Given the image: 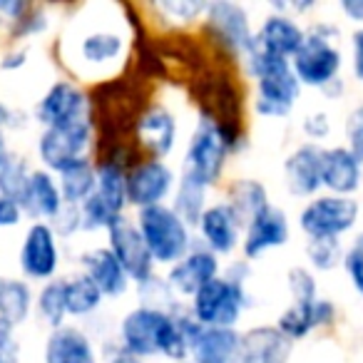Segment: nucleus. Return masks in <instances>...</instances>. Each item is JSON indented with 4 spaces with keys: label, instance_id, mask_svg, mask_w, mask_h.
Listing matches in <instances>:
<instances>
[{
    "label": "nucleus",
    "instance_id": "obj_1",
    "mask_svg": "<svg viewBox=\"0 0 363 363\" xmlns=\"http://www.w3.org/2000/svg\"><path fill=\"white\" fill-rule=\"evenodd\" d=\"M140 18L125 6H85L60 40L65 67L77 80L110 82L127 70L132 28Z\"/></svg>",
    "mask_w": 363,
    "mask_h": 363
},
{
    "label": "nucleus",
    "instance_id": "obj_37",
    "mask_svg": "<svg viewBox=\"0 0 363 363\" xmlns=\"http://www.w3.org/2000/svg\"><path fill=\"white\" fill-rule=\"evenodd\" d=\"M286 286H289V294H291V298H294L291 303H306V301L318 298L316 277H313V272L306 267H291L289 269Z\"/></svg>",
    "mask_w": 363,
    "mask_h": 363
},
{
    "label": "nucleus",
    "instance_id": "obj_35",
    "mask_svg": "<svg viewBox=\"0 0 363 363\" xmlns=\"http://www.w3.org/2000/svg\"><path fill=\"white\" fill-rule=\"evenodd\" d=\"M28 160L21 155H11V160L0 167V197H8L21 204L23 194L28 187V177H30Z\"/></svg>",
    "mask_w": 363,
    "mask_h": 363
},
{
    "label": "nucleus",
    "instance_id": "obj_15",
    "mask_svg": "<svg viewBox=\"0 0 363 363\" xmlns=\"http://www.w3.org/2000/svg\"><path fill=\"white\" fill-rule=\"evenodd\" d=\"M107 249L115 254V259L122 264L130 281H135L137 286L155 277L157 264L132 219L122 217L115 227L107 229Z\"/></svg>",
    "mask_w": 363,
    "mask_h": 363
},
{
    "label": "nucleus",
    "instance_id": "obj_7",
    "mask_svg": "<svg viewBox=\"0 0 363 363\" xmlns=\"http://www.w3.org/2000/svg\"><path fill=\"white\" fill-rule=\"evenodd\" d=\"M135 224L140 229L155 264L172 267L194 247L192 229L177 217L169 204L140 209Z\"/></svg>",
    "mask_w": 363,
    "mask_h": 363
},
{
    "label": "nucleus",
    "instance_id": "obj_2",
    "mask_svg": "<svg viewBox=\"0 0 363 363\" xmlns=\"http://www.w3.org/2000/svg\"><path fill=\"white\" fill-rule=\"evenodd\" d=\"M179 311L169 313L150 306H135L122 316L117 343L142 361L152 356H164L172 363L187 361L189 351L187 341L182 336Z\"/></svg>",
    "mask_w": 363,
    "mask_h": 363
},
{
    "label": "nucleus",
    "instance_id": "obj_11",
    "mask_svg": "<svg viewBox=\"0 0 363 363\" xmlns=\"http://www.w3.org/2000/svg\"><path fill=\"white\" fill-rule=\"evenodd\" d=\"M177 137H179L177 115L162 102H150L135 115L132 142H135L137 157L167 160L174 152Z\"/></svg>",
    "mask_w": 363,
    "mask_h": 363
},
{
    "label": "nucleus",
    "instance_id": "obj_32",
    "mask_svg": "<svg viewBox=\"0 0 363 363\" xmlns=\"http://www.w3.org/2000/svg\"><path fill=\"white\" fill-rule=\"evenodd\" d=\"M105 296L100 294V289L85 277V274H75V277L65 279V306L67 316H90L102 306Z\"/></svg>",
    "mask_w": 363,
    "mask_h": 363
},
{
    "label": "nucleus",
    "instance_id": "obj_33",
    "mask_svg": "<svg viewBox=\"0 0 363 363\" xmlns=\"http://www.w3.org/2000/svg\"><path fill=\"white\" fill-rule=\"evenodd\" d=\"M207 0H160L152 3L150 13H155L160 21H167L169 28H192L204 21Z\"/></svg>",
    "mask_w": 363,
    "mask_h": 363
},
{
    "label": "nucleus",
    "instance_id": "obj_22",
    "mask_svg": "<svg viewBox=\"0 0 363 363\" xmlns=\"http://www.w3.org/2000/svg\"><path fill=\"white\" fill-rule=\"evenodd\" d=\"M321 145L301 142L284 160V187L294 197H316L321 189Z\"/></svg>",
    "mask_w": 363,
    "mask_h": 363
},
{
    "label": "nucleus",
    "instance_id": "obj_40",
    "mask_svg": "<svg viewBox=\"0 0 363 363\" xmlns=\"http://www.w3.org/2000/svg\"><path fill=\"white\" fill-rule=\"evenodd\" d=\"M52 232L57 237H72V234L82 232V217L80 207H72V204H62V209L57 212V217L50 222Z\"/></svg>",
    "mask_w": 363,
    "mask_h": 363
},
{
    "label": "nucleus",
    "instance_id": "obj_38",
    "mask_svg": "<svg viewBox=\"0 0 363 363\" xmlns=\"http://www.w3.org/2000/svg\"><path fill=\"white\" fill-rule=\"evenodd\" d=\"M50 26V16H48L45 8H33L21 18L18 23H13V38H33L43 35Z\"/></svg>",
    "mask_w": 363,
    "mask_h": 363
},
{
    "label": "nucleus",
    "instance_id": "obj_28",
    "mask_svg": "<svg viewBox=\"0 0 363 363\" xmlns=\"http://www.w3.org/2000/svg\"><path fill=\"white\" fill-rule=\"evenodd\" d=\"M224 202L232 207V212L239 217V222L247 227L249 219L262 212L267 204H272V199H269V189L259 179H254V177H239V179H232L227 184Z\"/></svg>",
    "mask_w": 363,
    "mask_h": 363
},
{
    "label": "nucleus",
    "instance_id": "obj_41",
    "mask_svg": "<svg viewBox=\"0 0 363 363\" xmlns=\"http://www.w3.org/2000/svg\"><path fill=\"white\" fill-rule=\"evenodd\" d=\"M301 130H303V135L308 137V142L318 145V140L328 137V132H331V120H328L326 112H313V115L303 117Z\"/></svg>",
    "mask_w": 363,
    "mask_h": 363
},
{
    "label": "nucleus",
    "instance_id": "obj_53",
    "mask_svg": "<svg viewBox=\"0 0 363 363\" xmlns=\"http://www.w3.org/2000/svg\"><path fill=\"white\" fill-rule=\"evenodd\" d=\"M0 363H8V361H6V358H3V356H0Z\"/></svg>",
    "mask_w": 363,
    "mask_h": 363
},
{
    "label": "nucleus",
    "instance_id": "obj_13",
    "mask_svg": "<svg viewBox=\"0 0 363 363\" xmlns=\"http://www.w3.org/2000/svg\"><path fill=\"white\" fill-rule=\"evenodd\" d=\"M92 115L90 95L75 80H55L35 105V120L43 127L70 125Z\"/></svg>",
    "mask_w": 363,
    "mask_h": 363
},
{
    "label": "nucleus",
    "instance_id": "obj_20",
    "mask_svg": "<svg viewBox=\"0 0 363 363\" xmlns=\"http://www.w3.org/2000/svg\"><path fill=\"white\" fill-rule=\"evenodd\" d=\"M363 184V164L346 145L323 147L321 152V189L336 197H353Z\"/></svg>",
    "mask_w": 363,
    "mask_h": 363
},
{
    "label": "nucleus",
    "instance_id": "obj_24",
    "mask_svg": "<svg viewBox=\"0 0 363 363\" xmlns=\"http://www.w3.org/2000/svg\"><path fill=\"white\" fill-rule=\"evenodd\" d=\"M43 363H100L92 338L80 326L52 328L43 348Z\"/></svg>",
    "mask_w": 363,
    "mask_h": 363
},
{
    "label": "nucleus",
    "instance_id": "obj_52",
    "mask_svg": "<svg viewBox=\"0 0 363 363\" xmlns=\"http://www.w3.org/2000/svg\"><path fill=\"white\" fill-rule=\"evenodd\" d=\"M353 249H356V252H361V254H363V232L358 234L356 239H353Z\"/></svg>",
    "mask_w": 363,
    "mask_h": 363
},
{
    "label": "nucleus",
    "instance_id": "obj_3",
    "mask_svg": "<svg viewBox=\"0 0 363 363\" xmlns=\"http://www.w3.org/2000/svg\"><path fill=\"white\" fill-rule=\"evenodd\" d=\"M247 145L249 142L244 132H229L212 112L202 110L189 137L187 152H184L182 174L212 189L214 184L222 182L229 157L242 152Z\"/></svg>",
    "mask_w": 363,
    "mask_h": 363
},
{
    "label": "nucleus",
    "instance_id": "obj_34",
    "mask_svg": "<svg viewBox=\"0 0 363 363\" xmlns=\"http://www.w3.org/2000/svg\"><path fill=\"white\" fill-rule=\"evenodd\" d=\"M35 311L38 316L43 318L45 326L60 328L65 326L67 318V306H65V279H52V281H45L43 289L35 296Z\"/></svg>",
    "mask_w": 363,
    "mask_h": 363
},
{
    "label": "nucleus",
    "instance_id": "obj_17",
    "mask_svg": "<svg viewBox=\"0 0 363 363\" xmlns=\"http://www.w3.org/2000/svg\"><path fill=\"white\" fill-rule=\"evenodd\" d=\"M197 232L204 249L217 257H229L242 247L244 224L227 202H214L204 209L202 219L197 222Z\"/></svg>",
    "mask_w": 363,
    "mask_h": 363
},
{
    "label": "nucleus",
    "instance_id": "obj_14",
    "mask_svg": "<svg viewBox=\"0 0 363 363\" xmlns=\"http://www.w3.org/2000/svg\"><path fill=\"white\" fill-rule=\"evenodd\" d=\"M21 272L33 281H52L60 269V244L48 222H33L21 244Z\"/></svg>",
    "mask_w": 363,
    "mask_h": 363
},
{
    "label": "nucleus",
    "instance_id": "obj_44",
    "mask_svg": "<svg viewBox=\"0 0 363 363\" xmlns=\"http://www.w3.org/2000/svg\"><path fill=\"white\" fill-rule=\"evenodd\" d=\"M23 222V209L18 202L8 197H0V229L18 227Z\"/></svg>",
    "mask_w": 363,
    "mask_h": 363
},
{
    "label": "nucleus",
    "instance_id": "obj_26",
    "mask_svg": "<svg viewBox=\"0 0 363 363\" xmlns=\"http://www.w3.org/2000/svg\"><path fill=\"white\" fill-rule=\"evenodd\" d=\"M62 194L57 187V179L52 172L48 169H33L28 177L26 194L21 199L23 214H30L35 222H48L57 217V212L62 209Z\"/></svg>",
    "mask_w": 363,
    "mask_h": 363
},
{
    "label": "nucleus",
    "instance_id": "obj_31",
    "mask_svg": "<svg viewBox=\"0 0 363 363\" xmlns=\"http://www.w3.org/2000/svg\"><path fill=\"white\" fill-rule=\"evenodd\" d=\"M209 189L202 187L199 182L189 179V177H177V187L172 192V204L169 207L174 209V214L187 224L189 229L197 227V222L202 219L204 209L209 207L207 202Z\"/></svg>",
    "mask_w": 363,
    "mask_h": 363
},
{
    "label": "nucleus",
    "instance_id": "obj_48",
    "mask_svg": "<svg viewBox=\"0 0 363 363\" xmlns=\"http://www.w3.org/2000/svg\"><path fill=\"white\" fill-rule=\"evenodd\" d=\"M338 11L351 23H356L358 28H363V0H341V3H338Z\"/></svg>",
    "mask_w": 363,
    "mask_h": 363
},
{
    "label": "nucleus",
    "instance_id": "obj_19",
    "mask_svg": "<svg viewBox=\"0 0 363 363\" xmlns=\"http://www.w3.org/2000/svg\"><path fill=\"white\" fill-rule=\"evenodd\" d=\"M217 277H219V257L199 244V247L189 249L177 264H172L164 281L177 296L192 298L199 289H204Z\"/></svg>",
    "mask_w": 363,
    "mask_h": 363
},
{
    "label": "nucleus",
    "instance_id": "obj_25",
    "mask_svg": "<svg viewBox=\"0 0 363 363\" xmlns=\"http://www.w3.org/2000/svg\"><path fill=\"white\" fill-rule=\"evenodd\" d=\"M82 274L100 289L105 298H120L130 289V277L125 274L122 264L115 259V254L107 247L87 249L80 257Z\"/></svg>",
    "mask_w": 363,
    "mask_h": 363
},
{
    "label": "nucleus",
    "instance_id": "obj_27",
    "mask_svg": "<svg viewBox=\"0 0 363 363\" xmlns=\"http://www.w3.org/2000/svg\"><path fill=\"white\" fill-rule=\"evenodd\" d=\"M239 346L237 328L199 326L189 343V361L194 363H232Z\"/></svg>",
    "mask_w": 363,
    "mask_h": 363
},
{
    "label": "nucleus",
    "instance_id": "obj_46",
    "mask_svg": "<svg viewBox=\"0 0 363 363\" xmlns=\"http://www.w3.org/2000/svg\"><path fill=\"white\" fill-rule=\"evenodd\" d=\"M30 11V3L26 0H0V18L8 23H18Z\"/></svg>",
    "mask_w": 363,
    "mask_h": 363
},
{
    "label": "nucleus",
    "instance_id": "obj_47",
    "mask_svg": "<svg viewBox=\"0 0 363 363\" xmlns=\"http://www.w3.org/2000/svg\"><path fill=\"white\" fill-rule=\"evenodd\" d=\"M28 62V48H16V50L6 52L0 60V70H21Z\"/></svg>",
    "mask_w": 363,
    "mask_h": 363
},
{
    "label": "nucleus",
    "instance_id": "obj_39",
    "mask_svg": "<svg viewBox=\"0 0 363 363\" xmlns=\"http://www.w3.org/2000/svg\"><path fill=\"white\" fill-rule=\"evenodd\" d=\"M346 147L353 152L358 162L363 164V102L348 112L346 120Z\"/></svg>",
    "mask_w": 363,
    "mask_h": 363
},
{
    "label": "nucleus",
    "instance_id": "obj_8",
    "mask_svg": "<svg viewBox=\"0 0 363 363\" xmlns=\"http://www.w3.org/2000/svg\"><path fill=\"white\" fill-rule=\"evenodd\" d=\"M204 33L207 38L234 60H244L254 48L252 16L242 3L234 0H212L204 13Z\"/></svg>",
    "mask_w": 363,
    "mask_h": 363
},
{
    "label": "nucleus",
    "instance_id": "obj_54",
    "mask_svg": "<svg viewBox=\"0 0 363 363\" xmlns=\"http://www.w3.org/2000/svg\"><path fill=\"white\" fill-rule=\"evenodd\" d=\"M179 363H194V361H189V358H187V361H179Z\"/></svg>",
    "mask_w": 363,
    "mask_h": 363
},
{
    "label": "nucleus",
    "instance_id": "obj_49",
    "mask_svg": "<svg viewBox=\"0 0 363 363\" xmlns=\"http://www.w3.org/2000/svg\"><path fill=\"white\" fill-rule=\"evenodd\" d=\"M107 363H145L142 358H137L135 353L125 351V348L120 346V343H115V346L110 348V356H107Z\"/></svg>",
    "mask_w": 363,
    "mask_h": 363
},
{
    "label": "nucleus",
    "instance_id": "obj_45",
    "mask_svg": "<svg viewBox=\"0 0 363 363\" xmlns=\"http://www.w3.org/2000/svg\"><path fill=\"white\" fill-rule=\"evenodd\" d=\"M351 70L358 82H363V28H358L351 38Z\"/></svg>",
    "mask_w": 363,
    "mask_h": 363
},
{
    "label": "nucleus",
    "instance_id": "obj_51",
    "mask_svg": "<svg viewBox=\"0 0 363 363\" xmlns=\"http://www.w3.org/2000/svg\"><path fill=\"white\" fill-rule=\"evenodd\" d=\"M11 147H8V137H6V130H0V167L6 164L11 160Z\"/></svg>",
    "mask_w": 363,
    "mask_h": 363
},
{
    "label": "nucleus",
    "instance_id": "obj_30",
    "mask_svg": "<svg viewBox=\"0 0 363 363\" xmlns=\"http://www.w3.org/2000/svg\"><path fill=\"white\" fill-rule=\"evenodd\" d=\"M35 306V296L28 281L16 277H0V318L13 328L26 323Z\"/></svg>",
    "mask_w": 363,
    "mask_h": 363
},
{
    "label": "nucleus",
    "instance_id": "obj_21",
    "mask_svg": "<svg viewBox=\"0 0 363 363\" xmlns=\"http://www.w3.org/2000/svg\"><path fill=\"white\" fill-rule=\"evenodd\" d=\"M294 343L277 326H252L239 333L232 363H289Z\"/></svg>",
    "mask_w": 363,
    "mask_h": 363
},
{
    "label": "nucleus",
    "instance_id": "obj_10",
    "mask_svg": "<svg viewBox=\"0 0 363 363\" xmlns=\"http://www.w3.org/2000/svg\"><path fill=\"white\" fill-rule=\"evenodd\" d=\"M92 145H95V115L70 125L43 127L38 137V157L43 162V169L57 174L72 162L90 157L87 152Z\"/></svg>",
    "mask_w": 363,
    "mask_h": 363
},
{
    "label": "nucleus",
    "instance_id": "obj_23",
    "mask_svg": "<svg viewBox=\"0 0 363 363\" xmlns=\"http://www.w3.org/2000/svg\"><path fill=\"white\" fill-rule=\"evenodd\" d=\"M336 321V306L331 298H313L306 303H291L289 308H284L279 313L274 326L284 333L291 343L301 341V338L311 336L316 328L331 326Z\"/></svg>",
    "mask_w": 363,
    "mask_h": 363
},
{
    "label": "nucleus",
    "instance_id": "obj_43",
    "mask_svg": "<svg viewBox=\"0 0 363 363\" xmlns=\"http://www.w3.org/2000/svg\"><path fill=\"white\" fill-rule=\"evenodd\" d=\"M0 356L6 358L8 363H18V356H21V346L16 341V328L8 321L0 318Z\"/></svg>",
    "mask_w": 363,
    "mask_h": 363
},
{
    "label": "nucleus",
    "instance_id": "obj_12",
    "mask_svg": "<svg viewBox=\"0 0 363 363\" xmlns=\"http://www.w3.org/2000/svg\"><path fill=\"white\" fill-rule=\"evenodd\" d=\"M177 187V172L164 160L135 157L127 167V207L147 209L167 204Z\"/></svg>",
    "mask_w": 363,
    "mask_h": 363
},
{
    "label": "nucleus",
    "instance_id": "obj_18",
    "mask_svg": "<svg viewBox=\"0 0 363 363\" xmlns=\"http://www.w3.org/2000/svg\"><path fill=\"white\" fill-rule=\"evenodd\" d=\"M306 38V28L286 13H269L257 28H254V50L264 55L291 60Z\"/></svg>",
    "mask_w": 363,
    "mask_h": 363
},
{
    "label": "nucleus",
    "instance_id": "obj_36",
    "mask_svg": "<svg viewBox=\"0 0 363 363\" xmlns=\"http://www.w3.org/2000/svg\"><path fill=\"white\" fill-rule=\"evenodd\" d=\"M343 244L341 239H308L306 257L311 269L316 272H333L343 264Z\"/></svg>",
    "mask_w": 363,
    "mask_h": 363
},
{
    "label": "nucleus",
    "instance_id": "obj_16",
    "mask_svg": "<svg viewBox=\"0 0 363 363\" xmlns=\"http://www.w3.org/2000/svg\"><path fill=\"white\" fill-rule=\"evenodd\" d=\"M291 239V224L281 207L267 204L259 214H254L247 222L242 234V254L247 262L264 257L272 249H279L289 244Z\"/></svg>",
    "mask_w": 363,
    "mask_h": 363
},
{
    "label": "nucleus",
    "instance_id": "obj_29",
    "mask_svg": "<svg viewBox=\"0 0 363 363\" xmlns=\"http://www.w3.org/2000/svg\"><path fill=\"white\" fill-rule=\"evenodd\" d=\"M57 187H60L62 202L72 204V207H80L92 192H95L97 184V167L90 157H82V160L67 164L65 169L57 172Z\"/></svg>",
    "mask_w": 363,
    "mask_h": 363
},
{
    "label": "nucleus",
    "instance_id": "obj_5",
    "mask_svg": "<svg viewBox=\"0 0 363 363\" xmlns=\"http://www.w3.org/2000/svg\"><path fill=\"white\" fill-rule=\"evenodd\" d=\"M244 67L254 77L257 87L254 112L264 120H284L291 115L303 90L291 70V60L264 55L252 48V52L244 57Z\"/></svg>",
    "mask_w": 363,
    "mask_h": 363
},
{
    "label": "nucleus",
    "instance_id": "obj_9",
    "mask_svg": "<svg viewBox=\"0 0 363 363\" xmlns=\"http://www.w3.org/2000/svg\"><path fill=\"white\" fill-rule=\"evenodd\" d=\"M361 219V202L353 197L316 194L298 212V229L308 239H341Z\"/></svg>",
    "mask_w": 363,
    "mask_h": 363
},
{
    "label": "nucleus",
    "instance_id": "obj_6",
    "mask_svg": "<svg viewBox=\"0 0 363 363\" xmlns=\"http://www.w3.org/2000/svg\"><path fill=\"white\" fill-rule=\"evenodd\" d=\"M336 40L338 28L333 23H313L311 28H306V38L291 57V70L298 85L323 90L338 80L343 55Z\"/></svg>",
    "mask_w": 363,
    "mask_h": 363
},
{
    "label": "nucleus",
    "instance_id": "obj_50",
    "mask_svg": "<svg viewBox=\"0 0 363 363\" xmlns=\"http://www.w3.org/2000/svg\"><path fill=\"white\" fill-rule=\"evenodd\" d=\"M6 127H16V112L0 100V130H6Z\"/></svg>",
    "mask_w": 363,
    "mask_h": 363
},
{
    "label": "nucleus",
    "instance_id": "obj_4",
    "mask_svg": "<svg viewBox=\"0 0 363 363\" xmlns=\"http://www.w3.org/2000/svg\"><path fill=\"white\" fill-rule=\"evenodd\" d=\"M249 277L252 272L247 259L229 264L224 277L212 279L189 298V313L194 321L207 328H237L242 313L252 306V296L247 289Z\"/></svg>",
    "mask_w": 363,
    "mask_h": 363
},
{
    "label": "nucleus",
    "instance_id": "obj_55",
    "mask_svg": "<svg viewBox=\"0 0 363 363\" xmlns=\"http://www.w3.org/2000/svg\"><path fill=\"white\" fill-rule=\"evenodd\" d=\"M361 214H363V202H361Z\"/></svg>",
    "mask_w": 363,
    "mask_h": 363
},
{
    "label": "nucleus",
    "instance_id": "obj_42",
    "mask_svg": "<svg viewBox=\"0 0 363 363\" xmlns=\"http://www.w3.org/2000/svg\"><path fill=\"white\" fill-rule=\"evenodd\" d=\"M343 269H346L348 279H351V286L356 289V294L363 298V254L356 252V249H348L346 254H343Z\"/></svg>",
    "mask_w": 363,
    "mask_h": 363
}]
</instances>
